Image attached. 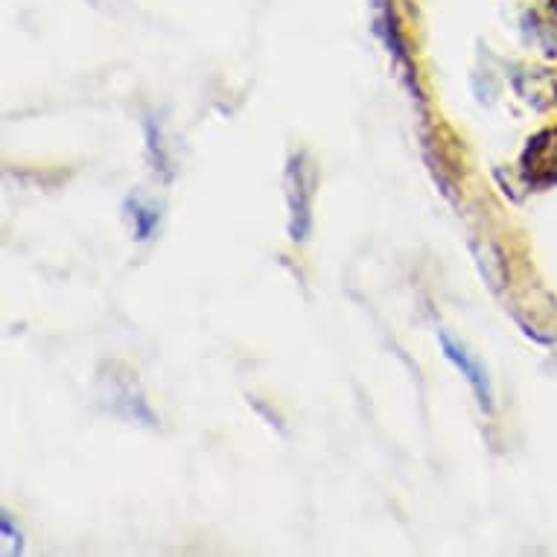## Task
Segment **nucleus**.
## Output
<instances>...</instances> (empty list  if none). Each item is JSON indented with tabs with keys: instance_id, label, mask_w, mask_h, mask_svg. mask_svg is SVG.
<instances>
[{
	"instance_id": "nucleus-1",
	"label": "nucleus",
	"mask_w": 557,
	"mask_h": 557,
	"mask_svg": "<svg viewBox=\"0 0 557 557\" xmlns=\"http://www.w3.org/2000/svg\"><path fill=\"white\" fill-rule=\"evenodd\" d=\"M441 347H444V357H447L449 362L461 371V376H465L467 383H470V388H473L479 403H482V409H491V383H487L484 368L449 336H441Z\"/></svg>"
}]
</instances>
